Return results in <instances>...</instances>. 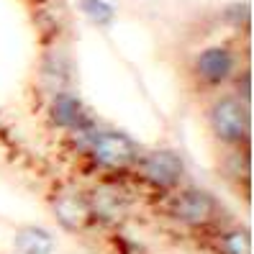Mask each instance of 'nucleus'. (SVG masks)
Here are the masks:
<instances>
[{
    "label": "nucleus",
    "instance_id": "obj_1",
    "mask_svg": "<svg viewBox=\"0 0 254 254\" xmlns=\"http://www.w3.org/2000/svg\"><path fill=\"white\" fill-rule=\"evenodd\" d=\"M69 144L80 152V157L90 162L93 170L103 175H121L133 170V164L144 152L131 133L103 124L69 136Z\"/></svg>",
    "mask_w": 254,
    "mask_h": 254
},
{
    "label": "nucleus",
    "instance_id": "obj_2",
    "mask_svg": "<svg viewBox=\"0 0 254 254\" xmlns=\"http://www.w3.org/2000/svg\"><path fill=\"white\" fill-rule=\"evenodd\" d=\"M242 67V54H239L234 41L208 44L190 57V82L198 93H221L229 87L234 74Z\"/></svg>",
    "mask_w": 254,
    "mask_h": 254
},
{
    "label": "nucleus",
    "instance_id": "obj_3",
    "mask_svg": "<svg viewBox=\"0 0 254 254\" xmlns=\"http://www.w3.org/2000/svg\"><path fill=\"white\" fill-rule=\"evenodd\" d=\"M205 121L221 149H239L252 144V106L234 98L229 90L218 93L208 103Z\"/></svg>",
    "mask_w": 254,
    "mask_h": 254
},
{
    "label": "nucleus",
    "instance_id": "obj_4",
    "mask_svg": "<svg viewBox=\"0 0 254 254\" xmlns=\"http://www.w3.org/2000/svg\"><path fill=\"white\" fill-rule=\"evenodd\" d=\"M164 213H167V218H172L175 223H180V226H185V229L208 231V229L218 226L221 203L203 188L180 185L177 190L167 192Z\"/></svg>",
    "mask_w": 254,
    "mask_h": 254
},
{
    "label": "nucleus",
    "instance_id": "obj_5",
    "mask_svg": "<svg viewBox=\"0 0 254 254\" xmlns=\"http://www.w3.org/2000/svg\"><path fill=\"white\" fill-rule=\"evenodd\" d=\"M133 170H136L139 180L154 192H172L185 183V159L170 146L141 152Z\"/></svg>",
    "mask_w": 254,
    "mask_h": 254
},
{
    "label": "nucleus",
    "instance_id": "obj_6",
    "mask_svg": "<svg viewBox=\"0 0 254 254\" xmlns=\"http://www.w3.org/2000/svg\"><path fill=\"white\" fill-rule=\"evenodd\" d=\"M44 118H47L49 128L62 131V133H67V136L82 133V131L100 124L98 118L93 116V111L85 106V100L74 90H69V87L49 95L47 106H44Z\"/></svg>",
    "mask_w": 254,
    "mask_h": 254
},
{
    "label": "nucleus",
    "instance_id": "obj_7",
    "mask_svg": "<svg viewBox=\"0 0 254 254\" xmlns=\"http://www.w3.org/2000/svg\"><path fill=\"white\" fill-rule=\"evenodd\" d=\"M52 211H54V218L69 231H82L95 223L87 192L82 190H72V188L59 190L52 198Z\"/></svg>",
    "mask_w": 254,
    "mask_h": 254
},
{
    "label": "nucleus",
    "instance_id": "obj_8",
    "mask_svg": "<svg viewBox=\"0 0 254 254\" xmlns=\"http://www.w3.org/2000/svg\"><path fill=\"white\" fill-rule=\"evenodd\" d=\"M87 200H90L93 221L116 223L126 213V200L121 198V192H118L113 185H98L95 190L87 192Z\"/></svg>",
    "mask_w": 254,
    "mask_h": 254
},
{
    "label": "nucleus",
    "instance_id": "obj_9",
    "mask_svg": "<svg viewBox=\"0 0 254 254\" xmlns=\"http://www.w3.org/2000/svg\"><path fill=\"white\" fill-rule=\"evenodd\" d=\"M74 77V64L67 52L49 49L41 57V85H52V93L67 90L69 80ZM49 93V95H52Z\"/></svg>",
    "mask_w": 254,
    "mask_h": 254
},
{
    "label": "nucleus",
    "instance_id": "obj_10",
    "mask_svg": "<svg viewBox=\"0 0 254 254\" xmlns=\"http://www.w3.org/2000/svg\"><path fill=\"white\" fill-rule=\"evenodd\" d=\"M13 247L18 254H54L57 239L44 226H21L13 236Z\"/></svg>",
    "mask_w": 254,
    "mask_h": 254
},
{
    "label": "nucleus",
    "instance_id": "obj_11",
    "mask_svg": "<svg viewBox=\"0 0 254 254\" xmlns=\"http://www.w3.org/2000/svg\"><path fill=\"white\" fill-rule=\"evenodd\" d=\"M221 172H223V177H229V180H234L239 185H247V180L252 177V152H249V146L223 149Z\"/></svg>",
    "mask_w": 254,
    "mask_h": 254
},
{
    "label": "nucleus",
    "instance_id": "obj_12",
    "mask_svg": "<svg viewBox=\"0 0 254 254\" xmlns=\"http://www.w3.org/2000/svg\"><path fill=\"white\" fill-rule=\"evenodd\" d=\"M216 254H252V234L242 226H223L213 236Z\"/></svg>",
    "mask_w": 254,
    "mask_h": 254
},
{
    "label": "nucleus",
    "instance_id": "obj_13",
    "mask_svg": "<svg viewBox=\"0 0 254 254\" xmlns=\"http://www.w3.org/2000/svg\"><path fill=\"white\" fill-rule=\"evenodd\" d=\"M80 13L98 28H108L116 23L118 8L111 3V0H77Z\"/></svg>",
    "mask_w": 254,
    "mask_h": 254
},
{
    "label": "nucleus",
    "instance_id": "obj_14",
    "mask_svg": "<svg viewBox=\"0 0 254 254\" xmlns=\"http://www.w3.org/2000/svg\"><path fill=\"white\" fill-rule=\"evenodd\" d=\"M221 21L229 28H236V31H249L252 26V5L247 0H234V3L223 5L221 10Z\"/></svg>",
    "mask_w": 254,
    "mask_h": 254
},
{
    "label": "nucleus",
    "instance_id": "obj_15",
    "mask_svg": "<svg viewBox=\"0 0 254 254\" xmlns=\"http://www.w3.org/2000/svg\"><path fill=\"white\" fill-rule=\"evenodd\" d=\"M229 85H231V95H234V98H239L242 103L252 106V67L242 64Z\"/></svg>",
    "mask_w": 254,
    "mask_h": 254
},
{
    "label": "nucleus",
    "instance_id": "obj_16",
    "mask_svg": "<svg viewBox=\"0 0 254 254\" xmlns=\"http://www.w3.org/2000/svg\"><path fill=\"white\" fill-rule=\"evenodd\" d=\"M3 128H5V124H3V113H0V133H3Z\"/></svg>",
    "mask_w": 254,
    "mask_h": 254
}]
</instances>
